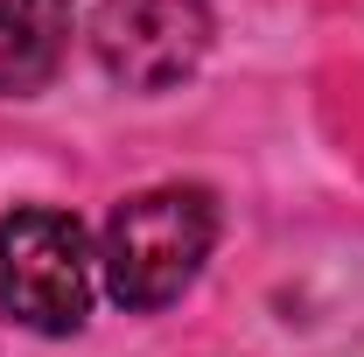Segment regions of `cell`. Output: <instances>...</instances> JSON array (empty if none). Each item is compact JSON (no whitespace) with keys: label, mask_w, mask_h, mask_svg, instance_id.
Wrapping results in <instances>:
<instances>
[{"label":"cell","mask_w":364,"mask_h":357,"mask_svg":"<svg viewBox=\"0 0 364 357\" xmlns=\"http://www.w3.org/2000/svg\"><path fill=\"white\" fill-rule=\"evenodd\" d=\"M218 245V203L196 182H161L140 189L127 203H112V218L98 231V267H105V294L134 315L168 309L182 287L203 273Z\"/></svg>","instance_id":"obj_1"},{"label":"cell","mask_w":364,"mask_h":357,"mask_svg":"<svg viewBox=\"0 0 364 357\" xmlns=\"http://www.w3.org/2000/svg\"><path fill=\"white\" fill-rule=\"evenodd\" d=\"M70 56V0H0V98L43 91Z\"/></svg>","instance_id":"obj_4"},{"label":"cell","mask_w":364,"mask_h":357,"mask_svg":"<svg viewBox=\"0 0 364 357\" xmlns=\"http://www.w3.org/2000/svg\"><path fill=\"white\" fill-rule=\"evenodd\" d=\"M0 309L36 336H70L91 315V245L70 211L28 203L0 224Z\"/></svg>","instance_id":"obj_2"},{"label":"cell","mask_w":364,"mask_h":357,"mask_svg":"<svg viewBox=\"0 0 364 357\" xmlns=\"http://www.w3.org/2000/svg\"><path fill=\"white\" fill-rule=\"evenodd\" d=\"M210 7L203 0H105L91 14V56L127 91H168L210 56Z\"/></svg>","instance_id":"obj_3"}]
</instances>
